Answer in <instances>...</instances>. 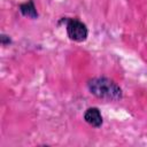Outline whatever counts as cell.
<instances>
[{
    "label": "cell",
    "mask_w": 147,
    "mask_h": 147,
    "mask_svg": "<svg viewBox=\"0 0 147 147\" xmlns=\"http://www.w3.org/2000/svg\"><path fill=\"white\" fill-rule=\"evenodd\" d=\"M87 90L94 96L106 101H118L123 98V91L118 84L107 77H94L87 80Z\"/></svg>",
    "instance_id": "obj_1"
},
{
    "label": "cell",
    "mask_w": 147,
    "mask_h": 147,
    "mask_svg": "<svg viewBox=\"0 0 147 147\" xmlns=\"http://www.w3.org/2000/svg\"><path fill=\"white\" fill-rule=\"evenodd\" d=\"M61 22L64 23L67 34L69 39L76 42H83L88 37V29L85 23L77 18H69V17H62Z\"/></svg>",
    "instance_id": "obj_2"
},
{
    "label": "cell",
    "mask_w": 147,
    "mask_h": 147,
    "mask_svg": "<svg viewBox=\"0 0 147 147\" xmlns=\"http://www.w3.org/2000/svg\"><path fill=\"white\" fill-rule=\"evenodd\" d=\"M0 42H1L2 46H8V45L11 44V38L9 36L5 34V33H1V36H0Z\"/></svg>",
    "instance_id": "obj_5"
},
{
    "label": "cell",
    "mask_w": 147,
    "mask_h": 147,
    "mask_svg": "<svg viewBox=\"0 0 147 147\" xmlns=\"http://www.w3.org/2000/svg\"><path fill=\"white\" fill-rule=\"evenodd\" d=\"M18 10L23 16H25L28 18H31V20H36L39 16L33 0H29L24 3H21L20 7H18Z\"/></svg>",
    "instance_id": "obj_4"
},
{
    "label": "cell",
    "mask_w": 147,
    "mask_h": 147,
    "mask_svg": "<svg viewBox=\"0 0 147 147\" xmlns=\"http://www.w3.org/2000/svg\"><path fill=\"white\" fill-rule=\"evenodd\" d=\"M83 118L88 125H91L93 127H100L102 125V123H103L102 115H101V113H100L98 107L87 108L85 110L84 115H83Z\"/></svg>",
    "instance_id": "obj_3"
}]
</instances>
